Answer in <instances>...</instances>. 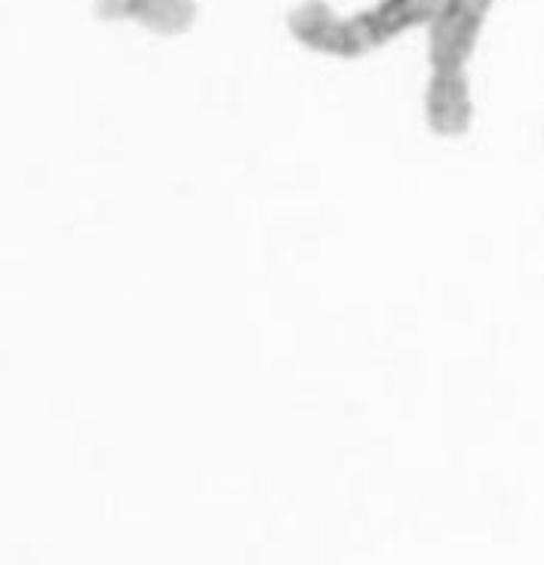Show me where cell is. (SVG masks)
<instances>
[{
	"label": "cell",
	"instance_id": "obj_1",
	"mask_svg": "<svg viewBox=\"0 0 544 565\" xmlns=\"http://www.w3.org/2000/svg\"><path fill=\"white\" fill-rule=\"evenodd\" d=\"M495 0H444L428 25L430 71H468Z\"/></svg>",
	"mask_w": 544,
	"mask_h": 565
},
{
	"label": "cell",
	"instance_id": "obj_2",
	"mask_svg": "<svg viewBox=\"0 0 544 565\" xmlns=\"http://www.w3.org/2000/svg\"><path fill=\"white\" fill-rule=\"evenodd\" d=\"M287 25L289 34L311 53L344 58V62L366 56L354 19L335 13L327 0H301L296 10H289Z\"/></svg>",
	"mask_w": 544,
	"mask_h": 565
},
{
	"label": "cell",
	"instance_id": "obj_3",
	"mask_svg": "<svg viewBox=\"0 0 544 565\" xmlns=\"http://www.w3.org/2000/svg\"><path fill=\"white\" fill-rule=\"evenodd\" d=\"M444 0H375L373 7L354 13V25L366 53H373L375 46H385L394 38H401L406 31L430 25V19L437 15Z\"/></svg>",
	"mask_w": 544,
	"mask_h": 565
},
{
	"label": "cell",
	"instance_id": "obj_4",
	"mask_svg": "<svg viewBox=\"0 0 544 565\" xmlns=\"http://www.w3.org/2000/svg\"><path fill=\"white\" fill-rule=\"evenodd\" d=\"M425 117L437 136H465L473 120V99L468 71H430L425 89Z\"/></svg>",
	"mask_w": 544,
	"mask_h": 565
},
{
	"label": "cell",
	"instance_id": "obj_5",
	"mask_svg": "<svg viewBox=\"0 0 544 565\" xmlns=\"http://www.w3.org/2000/svg\"><path fill=\"white\" fill-rule=\"evenodd\" d=\"M102 22H139L142 29L179 38L198 22L194 0H93Z\"/></svg>",
	"mask_w": 544,
	"mask_h": 565
}]
</instances>
